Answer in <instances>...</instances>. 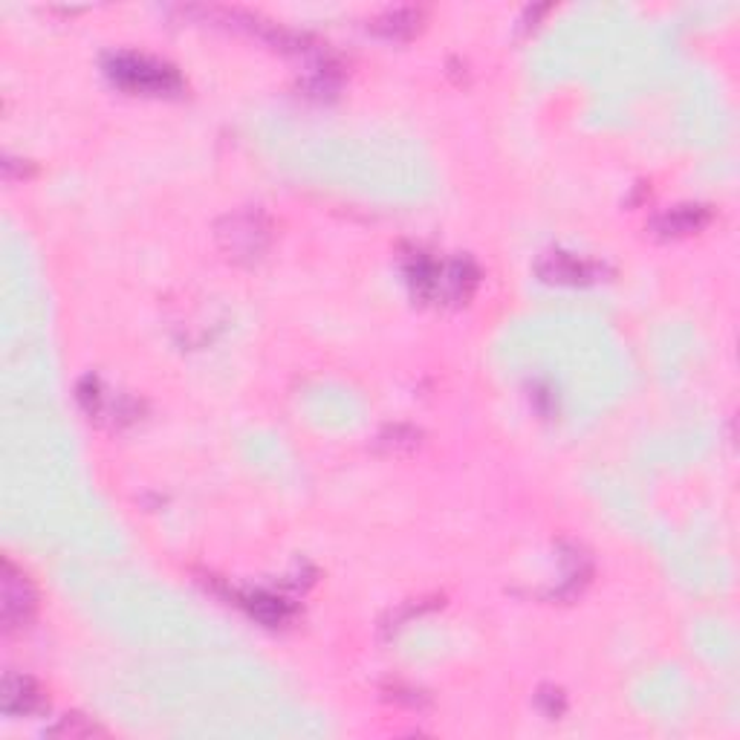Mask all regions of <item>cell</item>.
Listing matches in <instances>:
<instances>
[{
  "mask_svg": "<svg viewBox=\"0 0 740 740\" xmlns=\"http://www.w3.org/2000/svg\"><path fill=\"white\" fill-rule=\"evenodd\" d=\"M105 73L117 87L142 96H174L183 90V78L171 64L139 52H113L105 59Z\"/></svg>",
  "mask_w": 740,
  "mask_h": 740,
  "instance_id": "1",
  "label": "cell"
},
{
  "mask_svg": "<svg viewBox=\"0 0 740 740\" xmlns=\"http://www.w3.org/2000/svg\"><path fill=\"white\" fill-rule=\"evenodd\" d=\"M217 246L234 264H255L267 255L272 243V226L258 208H238L232 215L220 217L215 226Z\"/></svg>",
  "mask_w": 740,
  "mask_h": 740,
  "instance_id": "2",
  "label": "cell"
},
{
  "mask_svg": "<svg viewBox=\"0 0 740 740\" xmlns=\"http://www.w3.org/2000/svg\"><path fill=\"white\" fill-rule=\"evenodd\" d=\"M75 393H78V402H82L84 414L90 416V420L108 423L113 425V428L139 420L142 411L139 402L131 400V397H117V393H110L99 376H84L82 383H78V388H75Z\"/></svg>",
  "mask_w": 740,
  "mask_h": 740,
  "instance_id": "3",
  "label": "cell"
},
{
  "mask_svg": "<svg viewBox=\"0 0 740 740\" xmlns=\"http://www.w3.org/2000/svg\"><path fill=\"white\" fill-rule=\"evenodd\" d=\"M38 596H35L33 584L12 561H3V573H0V616H3V628L17 631L33 619Z\"/></svg>",
  "mask_w": 740,
  "mask_h": 740,
  "instance_id": "4",
  "label": "cell"
},
{
  "mask_svg": "<svg viewBox=\"0 0 740 740\" xmlns=\"http://www.w3.org/2000/svg\"><path fill=\"white\" fill-rule=\"evenodd\" d=\"M535 272L544 283H556V287H587L596 283L605 275V267H599L596 260L579 258L573 252H544L541 260L535 264Z\"/></svg>",
  "mask_w": 740,
  "mask_h": 740,
  "instance_id": "5",
  "label": "cell"
},
{
  "mask_svg": "<svg viewBox=\"0 0 740 740\" xmlns=\"http://www.w3.org/2000/svg\"><path fill=\"white\" fill-rule=\"evenodd\" d=\"M481 283V269L474 267L472 258L440 260V275H437V299L446 304H466Z\"/></svg>",
  "mask_w": 740,
  "mask_h": 740,
  "instance_id": "6",
  "label": "cell"
},
{
  "mask_svg": "<svg viewBox=\"0 0 740 740\" xmlns=\"http://www.w3.org/2000/svg\"><path fill=\"white\" fill-rule=\"evenodd\" d=\"M712 220V211L708 206H700V203H682V206H674L668 211L654 220V234L657 238H686V234L700 232L703 226H708Z\"/></svg>",
  "mask_w": 740,
  "mask_h": 740,
  "instance_id": "7",
  "label": "cell"
},
{
  "mask_svg": "<svg viewBox=\"0 0 740 740\" xmlns=\"http://www.w3.org/2000/svg\"><path fill=\"white\" fill-rule=\"evenodd\" d=\"M41 706V689L35 686L33 677L9 671L3 677V689H0V708L9 717L33 715L35 708Z\"/></svg>",
  "mask_w": 740,
  "mask_h": 740,
  "instance_id": "8",
  "label": "cell"
},
{
  "mask_svg": "<svg viewBox=\"0 0 740 740\" xmlns=\"http://www.w3.org/2000/svg\"><path fill=\"white\" fill-rule=\"evenodd\" d=\"M437 275H440V260H434L425 252H414L405 264V281L414 292V299L434 301L437 299Z\"/></svg>",
  "mask_w": 740,
  "mask_h": 740,
  "instance_id": "9",
  "label": "cell"
},
{
  "mask_svg": "<svg viewBox=\"0 0 740 740\" xmlns=\"http://www.w3.org/2000/svg\"><path fill=\"white\" fill-rule=\"evenodd\" d=\"M420 24H423V12H420V9L402 7L388 9V12H383L379 17H374L371 29H374L376 35H383V38H391V41H405V38H411V35L420 29Z\"/></svg>",
  "mask_w": 740,
  "mask_h": 740,
  "instance_id": "10",
  "label": "cell"
},
{
  "mask_svg": "<svg viewBox=\"0 0 740 740\" xmlns=\"http://www.w3.org/2000/svg\"><path fill=\"white\" fill-rule=\"evenodd\" d=\"M241 605L250 610L252 619H258V622L269 624V628H278V624H283L292 616L290 602L267 591L246 593V596H241Z\"/></svg>",
  "mask_w": 740,
  "mask_h": 740,
  "instance_id": "11",
  "label": "cell"
},
{
  "mask_svg": "<svg viewBox=\"0 0 740 740\" xmlns=\"http://www.w3.org/2000/svg\"><path fill=\"white\" fill-rule=\"evenodd\" d=\"M52 738H93V735H105L96 724H90L87 717L82 715H68L61 717L59 726H52L50 729Z\"/></svg>",
  "mask_w": 740,
  "mask_h": 740,
  "instance_id": "12",
  "label": "cell"
},
{
  "mask_svg": "<svg viewBox=\"0 0 740 740\" xmlns=\"http://www.w3.org/2000/svg\"><path fill=\"white\" fill-rule=\"evenodd\" d=\"M420 442V434L411 432V428H402V425H393L388 432L379 434V446L391 454H400V451H411Z\"/></svg>",
  "mask_w": 740,
  "mask_h": 740,
  "instance_id": "13",
  "label": "cell"
},
{
  "mask_svg": "<svg viewBox=\"0 0 740 740\" xmlns=\"http://www.w3.org/2000/svg\"><path fill=\"white\" fill-rule=\"evenodd\" d=\"M538 703H541V708H544V715H547V717H558L567 706L565 694H561L558 689H541Z\"/></svg>",
  "mask_w": 740,
  "mask_h": 740,
  "instance_id": "14",
  "label": "cell"
}]
</instances>
